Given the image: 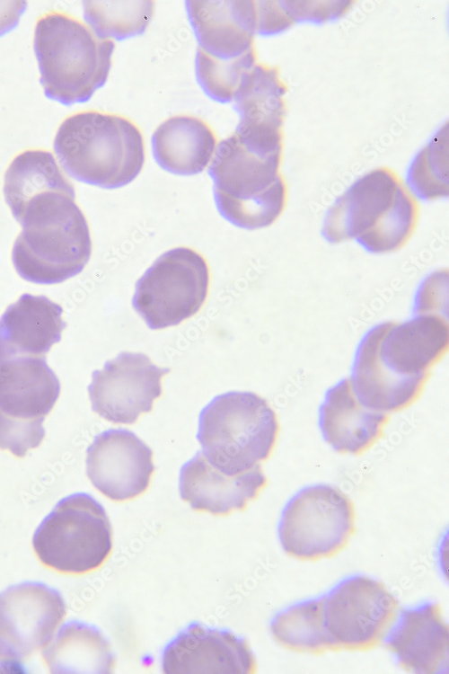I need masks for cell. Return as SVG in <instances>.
<instances>
[{
    "label": "cell",
    "mask_w": 449,
    "mask_h": 674,
    "mask_svg": "<svg viewBox=\"0 0 449 674\" xmlns=\"http://www.w3.org/2000/svg\"><path fill=\"white\" fill-rule=\"evenodd\" d=\"M376 327L379 357L401 377L430 375L448 350V323L441 315L417 314L403 323L385 322Z\"/></svg>",
    "instance_id": "2e32d148"
},
{
    "label": "cell",
    "mask_w": 449,
    "mask_h": 674,
    "mask_svg": "<svg viewBox=\"0 0 449 674\" xmlns=\"http://www.w3.org/2000/svg\"><path fill=\"white\" fill-rule=\"evenodd\" d=\"M418 206L394 175L374 171L358 181L330 209L322 226L326 240H355L373 253L402 248L414 234Z\"/></svg>",
    "instance_id": "277c9868"
},
{
    "label": "cell",
    "mask_w": 449,
    "mask_h": 674,
    "mask_svg": "<svg viewBox=\"0 0 449 674\" xmlns=\"http://www.w3.org/2000/svg\"><path fill=\"white\" fill-rule=\"evenodd\" d=\"M25 9L24 1H0V36L17 25Z\"/></svg>",
    "instance_id": "4dcf8cb0"
},
{
    "label": "cell",
    "mask_w": 449,
    "mask_h": 674,
    "mask_svg": "<svg viewBox=\"0 0 449 674\" xmlns=\"http://www.w3.org/2000/svg\"><path fill=\"white\" fill-rule=\"evenodd\" d=\"M153 1H86L84 19L102 40H121L142 34L152 19Z\"/></svg>",
    "instance_id": "83f0119b"
},
{
    "label": "cell",
    "mask_w": 449,
    "mask_h": 674,
    "mask_svg": "<svg viewBox=\"0 0 449 674\" xmlns=\"http://www.w3.org/2000/svg\"><path fill=\"white\" fill-rule=\"evenodd\" d=\"M113 40L78 19L51 11L40 16L34 50L45 95L65 105L87 102L107 81Z\"/></svg>",
    "instance_id": "3957f363"
},
{
    "label": "cell",
    "mask_w": 449,
    "mask_h": 674,
    "mask_svg": "<svg viewBox=\"0 0 449 674\" xmlns=\"http://www.w3.org/2000/svg\"><path fill=\"white\" fill-rule=\"evenodd\" d=\"M255 61L253 49L232 60H218L197 49L195 74L203 92L212 100L225 103L233 95L244 75Z\"/></svg>",
    "instance_id": "f1b7e54d"
},
{
    "label": "cell",
    "mask_w": 449,
    "mask_h": 674,
    "mask_svg": "<svg viewBox=\"0 0 449 674\" xmlns=\"http://www.w3.org/2000/svg\"><path fill=\"white\" fill-rule=\"evenodd\" d=\"M377 337L375 325L361 340L349 379L365 406L388 414L411 405L421 395L429 375L401 377L392 373L379 357Z\"/></svg>",
    "instance_id": "44dd1931"
},
{
    "label": "cell",
    "mask_w": 449,
    "mask_h": 674,
    "mask_svg": "<svg viewBox=\"0 0 449 674\" xmlns=\"http://www.w3.org/2000/svg\"><path fill=\"white\" fill-rule=\"evenodd\" d=\"M42 564L66 574H84L100 568L112 550V529L101 503L84 492L60 500L32 537Z\"/></svg>",
    "instance_id": "52a82bcc"
},
{
    "label": "cell",
    "mask_w": 449,
    "mask_h": 674,
    "mask_svg": "<svg viewBox=\"0 0 449 674\" xmlns=\"http://www.w3.org/2000/svg\"><path fill=\"white\" fill-rule=\"evenodd\" d=\"M54 150L71 177L105 189L128 184L145 163L138 127L124 116L98 111L67 117L57 129Z\"/></svg>",
    "instance_id": "7a4b0ae2"
},
{
    "label": "cell",
    "mask_w": 449,
    "mask_h": 674,
    "mask_svg": "<svg viewBox=\"0 0 449 674\" xmlns=\"http://www.w3.org/2000/svg\"><path fill=\"white\" fill-rule=\"evenodd\" d=\"M388 414L365 406L357 397L349 377L325 394L319 409V427L324 440L338 453L361 455L381 438Z\"/></svg>",
    "instance_id": "ffe728a7"
},
{
    "label": "cell",
    "mask_w": 449,
    "mask_h": 674,
    "mask_svg": "<svg viewBox=\"0 0 449 674\" xmlns=\"http://www.w3.org/2000/svg\"><path fill=\"white\" fill-rule=\"evenodd\" d=\"M447 275L437 272L430 276L420 288L416 301V314L445 315L447 305Z\"/></svg>",
    "instance_id": "f546056e"
},
{
    "label": "cell",
    "mask_w": 449,
    "mask_h": 674,
    "mask_svg": "<svg viewBox=\"0 0 449 674\" xmlns=\"http://www.w3.org/2000/svg\"><path fill=\"white\" fill-rule=\"evenodd\" d=\"M60 394L45 356L0 349V449L23 457L44 437L43 421Z\"/></svg>",
    "instance_id": "ba28073f"
},
{
    "label": "cell",
    "mask_w": 449,
    "mask_h": 674,
    "mask_svg": "<svg viewBox=\"0 0 449 674\" xmlns=\"http://www.w3.org/2000/svg\"><path fill=\"white\" fill-rule=\"evenodd\" d=\"M169 368L154 365L144 353H119L95 370L88 386L92 409L112 423L132 424L153 408L162 395Z\"/></svg>",
    "instance_id": "4fadbf2b"
},
{
    "label": "cell",
    "mask_w": 449,
    "mask_h": 674,
    "mask_svg": "<svg viewBox=\"0 0 449 674\" xmlns=\"http://www.w3.org/2000/svg\"><path fill=\"white\" fill-rule=\"evenodd\" d=\"M62 314V307L48 297L23 294L0 318V349L46 356L61 339Z\"/></svg>",
    "instance_id": "7402d4cb"
},
{
    "label": "cell",
    "mask_w": 449,
    "mask_h": 674,
    "mask_svg": "<svg viewBox=\"0 0 449 674\" xmlns=\"http://www.w3.org/2000/svg\"><path fill=\"white\" fill-rule=\"evenodd\" d=\"M279 150L244 144L235 134L216 147L208 167L218 212L248 230L267 227L282 214L286 186L278 173Z\"/></svg>",
    "instance_id": "5b68a950"
},
{
    "label": "cell",
    "mask_w": 449,
    "mask_h": 674,
    "mask_svg": "<svg viewBox=\"0 0 449 674\" xmlns=\"http://www.w3.org/2000/svg\"><path fill=\"white\" fill-rule=\"evenodd\" d=\"M352 501L329 484L307 486L285 506L278 537L283 550L301 561L330 558L348 544L356 530Z\"/></svg>",
    "instance_id": "9c48e42d"
},
{
    "label": "cell",
    "mask_w": 449,
    "mask_h": 674,
    "mask_svg": "<svg viewBox=\"0 0 449 674\" xmlns=\"http://www.w3.org/2000/svg\"><path fill=\"white\" fill-rule=\"evenodd\" d=\"M66 614L62 595L42 582L0 593V668L23 672L21 661L48 644Z\"/></svg>",
    "instance_id": "7c38bea8"
},
{
    "label": "cell",
    "mask_w": 449,
    "mask_h": 674,
    "mask_svg": "<svg viewBox=\"0 0 449 674\" xmlns=\"http://www.w3.org/2000/svg\"><path fill=\"white\" fill-rule=\"evenodd\" d=\"M162 669L168 674L257 671L249 643L228 630L192 624L165 647Z\"/></svg>",
    "instance_id": "9a60e30c"
},
{
    "label": "cell",
    "mask_w": 449,
    "mask_h": 674,
    "mask_svg": "<svg viewBox=\"0 0 449 674\" xmlns=\"http://www.w3.org/2000/svg\"><path fill=\"white\" fill-rule=\"evenodd\" d=\"M321 599L325 626L338 651L364 652L378 646L399 607L383 582L365 575L346 578Z\"/></svg>",
    "instance_id": "8fae6325"
},
{
    "label": "cell",
    "mask_w": 449,
    "mask_h": 674,
    "mask_svg": "<svg viewBox=\"0 0 449 674\" xmlns=\"http://www.w3.org/2000/svg\"><path fill=\"white\" fill-rule=\"evenodd\" d=\"M384 638L398 664L413 673H444L448 668L449 629L440 604L426 602L401 611Z\"/></svg>",
    "instance_id": "e0dca14e"
},
{
    "label": "cell",
    "mask_w": 449,
    "mask_h": 674,
    "mask_svg": "<svg viewBox=\"0 0 449 674\" xmlns=\"http://www.w3.org/2000/svg\"><path fill=\"white\" fill-rule=\"evenodd\" d=\"M208 285L204 257L189 247L173 248L137 280L132 305L150 329L174 326L198 312Z\"/></svg>",
    "instance_id": "30bf717a"
},
{
    "label": "cell",
    "mask_w": 449,
    "mask_h": 674,
    "mask_svg": "<svg viewBox=\"0 0 449 674\" xmlns=\"http://www.w3.org/2000/svg\"><path fill=\"white\" fill-rule=\"evenodd\" d=\"M252 1H187L198 49L218 60L238 58L252 49L256 8Z\"/></svg>",
    "instance_id": "d6986e66"
},
{
    "label": "cell",
    "mask_w": 449,
    "mask_h": 674,
    "mask_svg": "<svg viewBox=\"0 0 449 674\" xmlns=\"http://www.w3.org/2000/svg\"><path fill=\"white\" fill-rule=\"evenodd\" d=\"M51 673H111L115 659L110 645L95 626L69 621L42 650Z\"/></svg>",
    "instance_id": "cb8c5ba5"
},
{
    "label": "cell",
    "mask_w": 449,
    "mask_h": 674,
    "mask_svg": "<svg viewBox=\"0 0 449 674\" xmlns=\"http://www.w3.org/2000/svg\"><path fill=\"white\" fill-rule=\"evenodd\" d=\"M154 471L152 449L126 429L104 430L95 436L87 449L89 480L114 501L132 500L144 493Z\"/></svg>",
    "instance_id": "5bb4252c"
},
{
    "label": "cell",
    "mask_w": 449,
    "mask_h": 674,
    "mask_svg": "<svg viewBox=\"0 0 449 674\" xmlns=\"http://www.w3.org/2000/svg\"><path fill=\"white\" fill-rule=\"evenodd\" d=\"M233 100L240 116L234 134L253 143L278 139V86L271 69L253 67L242 77Z\"/></svg>",
    "instance_id": "d4e9b609"
},
{
    "label": "cell",
    "mask_w": 449,
    "mask_h": 674,
    "mask_svg": "<svg viewBox=\"0 0 449 674\" xmlns=\"http://www.w3.org/2000/svg\"><path fill=\"white\" fill-rule=\"evenodd\" d=\"M279 425L266 399L252 392H227L200 412L197 439L207 462L233 476L247 472L272 453Z\"/></svg>",
    "instance_id": "8992f818"
},
{
    "label": "cell",
    "mask_w": 449,
    "mask_h": 674,
    "mask_svg": "<svg viewBox=\"0 0 449 674\" xmlns=\"http://www.w3.org/2000/svg\"><path fill=\"white\" fill-rule=\"evenodd\" d=\"M74 187L40 192L15 208L21 224L12 260L25 280L55 284L79 274L92 253L90 230Z\"/></svg>",
    "instance_id": "6da1fadb"
},
{
    "label": "cell",
    "mask_w": 449,
    "mask_h": 674,
    "mask_svg": "<svg viewBox=\"0 0 449 674\" xmlns=\"http://www.w3.org/2000/svg\"><path fill=\"white\" fill-rule=\"evenodd\" d=\"M267 483L260 465L231 476L213 467L200 451L181 466L179 488L193 510L223 516L244 510Z\"/></svg>",
    "instance_id": "ac0fdd59"
},
{
    "label": "cell",
    "mask_w": 449,
    "mask_h": 674,
    "mask_svg": "<svg viewBox=\"0 0 449 674\" xmlns=\"http://www.w3.org/2000/svg\"><path fill=\"white\" fill-rule=\"evenodd\" d=\"M71 187L54 155L45 150H27L16 155L4 178V195L11 210L44 191Z\"/></svg>",
    "instance_id": "4316f807"
},
{
    "label": "cell",
    "mask_w": 449,
    "mask_h": 674,
    "mask_svg": "<svg viewBox=\"0 0 449 674\" xmlns=\"http://www.w3.org/2000/svg\"><path fill=\"white\" fill-rule=\"evenodd\" d=\"M151 144L154 158L161 168L178 175H193L201 173L210 163L216 137L201 119L178 115L157 127Z\"/></svg>",
    "instance_id": "603a6c76"
},
{
    "label": "cell",
    "mask_w": 449,
    "mask_h": 674,
    "mask_svg": "<svg viewBox=\"0 0 449 674\" xmlns=\"http://www.w3.org/2000/svg\"><path fill=\"white\" fill-rule=\"evenodd\" d=\"M270 632L278 644L292 652L314 655L338 652L325 626L321 598L278 612L271 621Z\"/></svg>",
    "instance_id": "484cf974"
}]
</instances>
